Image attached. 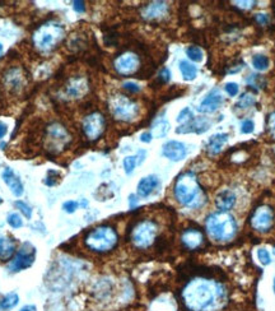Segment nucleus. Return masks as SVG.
<instances>
[{"label": "nucleus", "mask_w": 275, "mask_h": 311, "mask_svg": "<svg viewBox=\"0 0 275 311\" xmlns=\"http://www.w3.org/2000/svg\"><path fill=\"white\" fill-rule=\"evenodd\" d=\"M274 254H275V245H274Z\"/></svg>", "instance_id": "obj_53"}, {"label": "nucleus", "mask_w": 275, "mask_h": 311, "mask_svg": "<svg viewBox=\"0 0 275 311\" xmlns=\"http://www.w3.org/2000/svg\"><path fill=\"white\" fill-rule=\"evenodd\" d=\"M215 207L218 208L221 212H227L231 208H233L236 203V194L232 190H222L221 193L215 197Z\"/></svg>", "instance_id": "obj_22"}, {"label": "nucleus", "mask_w": 275, "mask_h": 311, "mask_svg": "<svg viewBox=\"0 0 275 311\" xmlns=\"http://www.w3.org/2000/svg\"><path fill=\"white\" fill-rule=\"evenodd\" d=\"M162 153L170 161L178 162V161H182L186 157L188 149H186V146L184 143H181V142L170 141L163 146Z\"/></svg>", "instance_id": "obj_16"}, {"label": "nucleus", "mask_w": 275, "mask_h": 311, "mask_svg": "<svg viewBox=\"0 0 275 311\" xmlns=\"http://www.w3.org/2000/svg\"><path fill=\"white\" fill-rule=\"evenodd\" d=\"M1 203H3V199H1V198H0V204H1Z\"/></svg>", "instance_id": "obj_51"}, {"label": "nucleus", "mask_w": 275, "mask_h": 311, "mask_svg": "<svg viewBox=\"0 0 275 311\" xmlns=\"http://www.w3.org/2000/svg\"><path fill=\"white\" fill-rule=\"evenodd\" d=\"M159 185V179L155 175H149L141 179L138 184V195L141 198H147L155 190V187Z\"/></svg>", "instance_id": "obj_23"}, {"label": "nucleus", "mask_w": 275, "mask_h": 311, "mask_svg": "<svg viewBox=\"0 0 275 311\" xmlns=\"http://www.w3.org/2000/svg\"><path fill=\"white\" fill-rule=\"evenodd\" d=\"M159 238V224L151 218H144L135 222L131 227L129 240L138 250H148L155 246Z\"/></svg>", "instance_id": "obj_6"}, {"label": "nucleus", "mask_w": 275, "mask_h": 311, "mask_svg": "<svg viewBox=\"0 0 275 311\" xmlns=\"http://www.w3.org/2000/svg\"><path fill=\"white\" fill-rule=\"evenodd\" d=\"M228 142V135L227 134H215L210 137L208 142V152L210 154H218L223 149V146Z\"/></svg>", "instance_id": "obj_24"}, {"label": "nucleus", "mask_w": 275, "mask_h": 311, "mask_svg": "<svg viewBox=\"0 0 275 311\" xmlns=\"http://www.w3.org/2000/svg\"><path fill=\"white\" fill-rule=\"evenodd\" d=\"M224 90L225 92L229 94V96H236V94L239 93V84L237 83H232V82H229V83H227L224 86Z\"/></svg>", "instance_id": "obj_40"}, {"label": "nucleus", "mask_w": 275, "mask_h": 311, "mask_svg": "<svg viewBox=\"0 0 275 311\" xmlns=\"http://www.w3.org/2000/svg\"><path fill=\"white\" fill-rule=\"evenodd\" d=\"M60 178L61 176H60V174H59V171L49 170L46 179H45V184L49 185V186H54V185H56L60 183Z\"/></svg>", "instance_id": "obj_30"}, {"label": "nucleus", "mask_w": 275, "mask_h": 311, "mask_svg": "<svg viewBox=\"0 0 275 311\" xmlns=\"http://www.w3.org/2000/svg\"><path fill=\"white\" fill-rule=\"evenodd\" d=\"M255 104V97H252L251 94H243L240 101L237 102V107L240 109H247V107L252 106V105Z\"/></svg>", "instance_id": "obj_33"}, {"label": "nucleus", "mask_w": 275, "mask_h": 311, "mask_svg": "<svg viewBox=\"0 0 275 311\" xmlns=\"http://www.w3.org/2000/svg\"><path fill=\"white\" fill-rule=\"evenodd\" d=\"M73 8L78 13H83L84 10H86V3H84V1H78V0H75V1H73Z\"/></svg>", "instance_id": "obj_44"}, {"label": "nucleus", "mask_w": 275, "mask_h": 311, "mask_svg": "<svg viewBox=\"0 0 275 311\" xmlns=\"http://www.w3.org/2000/svg\"><path fill=\"white\" fill-rule=\"evenodd\" d=\"M235 4H237L239 7L243 8V9H250L255 5L256 1H236Z\"/></svg>", "instance_id": "obj_45"}, {"label": "nucleus", "mask_w": 275, "mask_h": 311, "mask_svg": "<svg viewBox=\"0 0 275 311\" xmlns=\"http://www.w3.org/2000/svg\"><path fill=\"white\" fill-rule=\"evenodd\" d=\"M122 87H124L125 91L130 92V93H138V92H140V87H139L137 83H134V82H125V83L122 84Z\"/></svg>", "instance_id": "obj_41"}, {"label": "nucleus", "mask_w": 275, "mask_h": 311, "mask_svg": "<svg viewBox=\"0 0 275 311\" xmlns=\"http://www.w3.org/2000/svg\"><path fill=\"white\" fill-rule=\"evenodd\" d=\"M168 12V5L165 1H152L141 8V17L148 20L159 19Z\"/></svg>", "instance_id": "obj_17"}, {"label": "nucleus", "mask_w": 275, "mask_h": 311, "mask_svg": "<svg viewBox=\"0 0 275 311\" xmlns=\"http://www.w3.org/2000/svg\"><path fill=\"white\" fill-rule=\"evenodd\" d=\"M42 146L50 154H60L69 147L71 142V135L60 121H50L45 127L44 134L41 137Z\"/></svg>", "instance_id": "obj_7"}, {"label": "nucleus", "mask_w": 275, "mask_h": 311, "mask_svg": "<svg viewBox=\"0 0 275 311\" xmlns=\"http://www.w3.org/2000/svg\"><path fill=\"white\" fill-rule=\"evenodd\" d=\"M252 65L256 71H266L269 68V59L265 55H255L252 57Z\"/></svg>", "instance_id": "obj_28"}, {"label": "nucleus", "mask_w": 275, "mask_h": 311, "mask_svg": "<svg viewBox=\"0 0 275 311\" xmlns=\"http://www.w3.org/2000/svg\"><path fill=\"white\" fill-rule=\"evenodd\" d=\"M205 231L211 240L218 242L231 241L237 234V223L228 212H214L205 220Z\"/></svg>", "instance_id": "obj_4"}, {"label": "nucleus", "mask_w": 275, "mask_h": 311, "mask_svg": "<svg viewBox=\"0 0 275 311\" xmlns=\"http://www.w3.org/2000/svg\"><path fill=\"white\" fill-rule=\"evenodd\" d=\"M18 302H19V296L16 292H10L0 300V310H10L14 306H17Z\"/></svg>", "instance_id": "obj_27"}, {"label": "nucleus", "mask_w": 275, "mask_h": 311, "mask_svg": "<svg viewBox=\"0 0 275 311\" xmlns=\"http://www.w3.org/2000/svg\"><path fill=\"white\" fill-rule=\"evenodd\" d=\"M180 72H181L185 80H194L196 78V75H198L196 67L188 60L180 61Z\"/></svg>", "instance_id": "obj_25"}, {"label": "nucleus", "mask_w": 275, "mask_h": 311, "mask_svg": "<svg viewBox=\"0 0 275 311\" xmlns=\"http://www.w3.org/2000/svg\"><path fill=\"white\" fill-rule=\"evenodd\" d=\"M108 110L111 115L119 121L130 123L139 115V106L134 100L125 94H114L108 100Z\"/></svg>", "instance_id": "obj_8"}, {"label": "nucleus", "mask_w": 275, "mask_h": 311, "mask_svg": "<svg viewBox=\"0 0 275 311\" xmlns=\"http://www.w3.org/2000/svg\"><path fill=\"white\" fill-rule=\"evenodd\" d=\"M78 203L74 201H65L64 204H63V209H64L67 213H74V212L78 209Z\"/></svg>", "instance_id": "obj_39"}, {"label": "nucleus", "mask_w": 275, "mask_h": 311, "mask_svg": "<svg viewBox=\"0 0 275 311\" xmlns=\"http://www.w3.org/2000/svg\"><path fill=\"white\" fill-rule=\"evenodd\" d=\"M209 125H210V123H209L208 120H205V119H192V120H190L189 123H186V124H182L181 127H178L177 129H176V131H177L178 134L180 133H203V131H206L209 129Z\"/></svg>", "instance_id": "obj_21"}, {"label": "nucleus", "mask_w": 275, "mask_h": 311, "mask_svg": "<svg viewBox=\"0 0 275 311\" xmlns=\"http://www.w3.org/2000/svg\"><path fill=\"white\" fill-rule=\"evenodd\" d=\"M181 301L188 311H222L228 301V292L218 279L200 275L186 282Z\"/></svg>", "instance_id": "obj_1"}, {"label": "nucleus", "mask_w": 275, "mask_h": 311, "mask_svg": "<svg viewBox=\"0 0 275 311\" xmlns=\"http://www.w3.org/2000/svg\"><path fill=\"white\" fill-rule=\"evenodd\" d=\"M168 130H170V123L166 119H161V120L155 121L152 128V135H155V138H163L167 135Z\"/></svg>", "instance_id": "obj_26"}, {"label": "nucleus", "mask_w": 275, "mask_h": 311, "mask_svg": "<svg viewBox=\"0 0 275 311\" xmlns=\"http://www.w3.org/2000/svg\"><path fill=\"white\" fill-rule=\"evenodd\" d=\"M135 166H137V156H128L124 160V170L128 175L133 174Z\"/></svg>", "instance_id": "obj_31"}, {"label": "nucleus", "mask_w": 275, "mask_h": 311, "mask_svg": "<svg viewBox=\"0 0 275 311\" xmlns=\"http://www.w3.org/2000/svg\"><path fill=\"white\" fill-rule=\"evenodd\" d=\"M1 54H3V45L0 44V56H1Z\"/></svg>", "instance_id": "obj_50"}, {"label": "nucleus", "mask_w": 275, "mask_h": 311, "mask_svg": "<svg viewBox=\"0 0 275 311\" xmlns=\"http://www.w3.org/2000/svg\"><path fill=\"white\" fill-rule=\"evenodd\" d=\"M140 57L133 51L120 54L115 57L114 68L120 75H133L140 71Z\"/></svg>", "instance_id": "obj_12"}, {"label": "nucleus", "mask_w": 275, "mask_h": 311, "mask_svg": "<svg viewBox=\"0 0 275 311\" xmlns=\"http://www.w3.org/2000/svg\"><path fill=\"white\" fill-rule=\"evenodd\" d=\"M192 119H194V115H192L191 110H190L189 107H185L184 110H182L177 116L178 123H184V124L189 123V121L192 120Z\"/></svg>", "instance_id": "obj_34"}, {"label": "nucleus", "mask_w": 275, "mask_h": 311, "mask_svg": "<svg viewBox=\"0 0 275 311\" xmlns=\"http://www.w3.org/2000/svg\"><path fill=\"white\" fill-rule=\"evenodd\" d=\"M174 199L182 207L190 209L202 208L206 203V193L191 171L184 172L176 179L173 185Z\"/></svg>", "instance_id": "obj_2"}, {"label": "nucleus", "mask_w": 275, "mask_h": 311, "mask_svg": "<svg viewBox=\"0 0 275 311\" xmlns=\"http://www.w3.org/2000/svg\"><path fill=\"white\" fill-rule=\"evenodd\" d=\"M8 133V125L3 121H0V139L3 137H5V134Z\"/></svg>", "instance_id": "obj_47"}, {"label": "nucleus", "mask_w": 275, "mask_h": 311, "mask_svg": "<svg viewBox=\"0 0 275 311\" xmlns=\"http://www.w3.org/2000/svg\"><path fill=\"white\" fill-rule=\"evenodd\" d=\"M255 19H256V22H258V24H261V26H264V24H268V22H269V17L264 13L256 14Z\"/></svg>", "instance_id": "obj_43"}, {"label": "nucleus", "mask_w": 275, "mask_h": 311, "mask_svg": "<svg viewBox=\"0 0 275 311\" xmlns=\"http://www.w3.org/2000/svg\"><path fill=\"white\" fill-rule=\"evenodd\" d=\"M258 260L261 261L264 265H269L272 263V258H270V254L266 249H258Z\"/></svg>", "instance_id": "obj_36"}, {"label": "nucleus", "mask_w": 275, "mask_h": 311, "mask_svg": "<svg viewBox=\"0 0 275 311\" xmlns=\"http://www.w3.org/2000/svg\"><path fill=\"white\" fill-rule=\"evenodd\" d=\"M223 102V96L221 94L219 90L214 88L211 90L206 96H205L204 100L200 102L198 107V111L200 112H213L221 106V104Z\"/></svg>", "instance_id": "obj_18"}, {"label": "nucleus", "mask_w": 275, "mask_h": 311, "mask_svg": "<svg viewBox=\"0 0 275 311\" xmlns=\"http://www.w3.org/2000/svg\"><path fill=\"white\" fill-rule=\"evenodd\" d=\"M254 128H255V124H254V121L250 120V119H246L243 120L241 125V131L243 134H250L254 131Z\"/></svg>", "instance_id": "obj_38"}, {"label": "nucleus", "mask_w": 275, "mask_h": 311, "mask_svg": "<svg viewBox=\"0 0 275 311\" xmlns=\"http://www.w3.org/2000/svg\"><path fill=\"white\" fill-rule=\"evenodd\" d=\"M1 178H3L4 183L8 185L10 191L13 193V195H16V197L18 198L23 194V191H24L23 185H22L19 178H18L17 175L14 174L12 168L9 167L5 168V170L3 171V174H1Z\"/></svg>", "instance_id": "obj_20"}, {"label": "nucleus", "mask_w": 275, "mask_h": 311, "mask_svg": "<svg viewBox=\"0 0 275 311\" xmlns=\"http://www.w3.org/2000/svg\"><path fill=\"white\" fill-rule=\"evenodd\" d=\"M135 203H137V197L135 195H130V207L135 205Z\"/></svg>", "instance_id": "obj_49"}, {"label": "nucleus", "mask_w": 275, "mask_h": 311, "mask_svg": "<svg viewBox=\"0 0 275 311\" xmlns=\"http://www.w3.org/2000/svg\"><path fill=\"white\" fill-rule=\"evenodd\" d=\"M64 35V27L55 20H49L34 31L32 35V45L38 53H51L63 41Z\"/></svg>", "instance_id": "obj_5"}, {"label": "nucleus", "mask_w": 275, "mask_h": 311, "mask_svg": "<svg viewBox=\"0 0 275 311\" xmlns=\"http://www.w3.org/2000/svg\"><path fill=\"white\" fill-rule=\"evenodd\" d=\"M88 84L87 79L81 75H77V77H71L70 79H68L65 82V84L63 86V92L67 96L68 98H73V100H77V98H82L84 94L88 92Z\"/></svg>", "instance_id": "obj_14"}, {"label": "nucleus", "mask_w": 275, "mask_h": 311, "mask_svg": "<svg viewBox=\"0 0 275 311\" xmlns=\"http://www.w3.org/2000/svg\"><path fill=\"white\" fill-rule=\"evenodd\" d=\"M274 292H275V279H274Z\"/></svg>", "instance_id": "obj_52"}, {"label": "nucleus", "mask_w": 275, "mask_h": 311, "mask_svg": "<svg viewBox=\"0 0 275 311\" xmlns=\"http://www.w3.org/2000/svg\"><path fill=\"white\" fill-rule=\"evenodd\" d=\"M83 245L92 253L107 254L119 245V234L112 226L102 224L84 235Z\"/></svg>", "instance_id": "obj_3"}, {"label": "nucleus", "mask_w": 275, "mask_h": 311, "mask_svg": "<svg viewBox=\"0 0 275 311\" xmlns=\"http://www.w3.org/2000/svg\"><path fill=\"white\" fill-rule=\"evenodd\" d=\"M170 79H171V73H170V71H168L167 68H163V69L159 72V74H158L157 82L161 84H165V83H168Z\"/></svg>", "instance_id": "obj_37"}, {"label": "nucleus", "mask_w": 275, "mask_h": 311, "mask_svg": "<svg viewBox=\"0 0 275 311\" xmlns=\"http://www.w3.org/2000/svg\"><path fill=\"white\" fill-rule=\"evenodd\" d=\"M14 205H16V207H17L22 213H23L24 217H27V218L32 217V209H31V207L27 204V203H24V201H17L16 203H14Z\"/></svg>", "instance_id": "obj_35"}, {"label": "nucleus", "mask_w": 275, "mask_h": 311, "mask_svg": "<svg viewBox=\"0 0 275 311\" xmlns=\"http://www.w3.org/2000/svg\"><path fill=\"white\" fill-rule=\"evenodd\" d=\"M17 250V242L10 236H0V263H7L13 258Z\"/></svg>", "instance_id": "obj_19"}, {"label": "nucleus", "mask_w": 275, "mask_h": 311, "mask_svg": "<svg viewBox=\"0 0 275 311\" xmlns=\"http://www.w3.org/2000/svg\"><path fill=\"white\" fill-rule=\"evenodd\" d=\"M8 223H9L10 227L13 228H20L23 226V221H22V218L18 213H10L7 218Z\"/></svg>", "instance_id": "obj_32"}, {"label": "nucleus", "mask_w": 275, "mask_h": 311, "mask_svg": "<svg viewBox=\"0 0 275 311\" xmlns=\"http://www.w3.org/2000/svg\"><path fill=\"white\" fill-rule=\"evenodd\" d=\"M275 222L274 209L270 205H260L250 217V224L258 232H268Z\"/></svg>", "instance_id": "obj_10"}, {"label": "nucleus", "mask_w": 275, "mask_h": 311, "mask_svg": "<svg viewBox=\"0 0 275 311\" xmlns=\"http://www.w3.org/2000/svg\"><path fill=\"white\" fill-rule=\"evenodd\" d=\"M186 55H188L190 60L195 61V63H200V61H203V57H204L202 49L198 46H189L186 49Z\"/></svg>", "instance_id": "obj_29"}, {"label": "nucleus", "mask_w": 275, "mask_h": 311, "mask_svg": "<svg viewBox=\"0 0 275 311\" xmlns=\"http://www.w3.org/2000/svg\"><path fill=\"white\" fill-rule=\"evenodd\" d=\"M4 86L12 93H20L26 88L27 78L23 71L18 67H12L7 69V72L3 75Z\"/></svg>", "instance_id": "obj_13"}, {"label": "nucleus", "mask_w": 275, "mask_h": 311, "mask_svg": "<svg viewBox=\"0 0 275 311\" xmlns=\"http://www.w3.org/2000/svg\"><path fill=\"white\" fill-rule=\"evenodd\" d=\"M268 128H269V130H270V133H272L273 135H275V111L273 112V114L269 115Z\"/></svg>", "instance_id": "obj_42"}, {"label": "nucleus", "mask_w": 275, "mask_h": 311, "mask_svg": "<svg viewBox=\"0 0 275 311\" xmlns=\"http://www.w3.org/2000/svg\"><path fill=\"white\" fill-rule=\"evenodd\" d=\"M181 244L186 250H198L205 242L204 234L199 228H186L181 234Z\"/></svg>", "instance_id": "obj_15"}, {"label": "nucleus", "mask_w": 275, "mask_h": 311, "mask_svg": "<svg viewBox=\"0 0 275 311\" xmlns=\"http://www.w3.org/2000/svg\"><path fill=\"white\" fill-rule=\"evenodd\" d=\"M19 311H37V309L34 305H26V306H23Z\"/></svg>", "instance_id": "obj_48"}, {"label": "nucleus", "mask_w": 275, "mask_h": 311, "mask_svg": "<svg viewBox=\"0 0 275 311\" xmlns=\"http://www.w3.org/2000/svg\"><path fill=\"white\" fill-rule=\"evenodd\" d=\"M34 258H36V249L32 244L30 242H24L20 249L18 250V253L14 255V258L10 260V263L8 264L10 272H20L23 269H27L31 265L34 263Z\"/></svg>", "instance_id": "obj_11"}, {"label": "nucleus", "mask_w": 275, "mask_h": 311, "mask_svg": "<svg viewBox=\"0 0 275 311\" xmlns=\"http://www.w3.org/2000/svg\"><path fill=\"white\" fill-rule=\"evenodd\" d=\"M106 129V119L98 111H93L84 116L82 121V130L88 141H97L102 137Z\"/></svg>", "instance_id": "obj_9"}, {"label": "nucleus", "mask_w": 275, "mask_h": 311, "mask_svg": "<svg viewBox=\"0 0 275 311\" xmlns=\"http://www.w3.org/2000/svg\"><path fill=\"white\" fill-rule=\"evenodd\" d=\"M152 138H153V135H152V133H149V131H147V133H143V134H141V135H140V141H141V142H144V143H151Z\"/></svg>", "instance_id": "obj_46"}]
</instances>
